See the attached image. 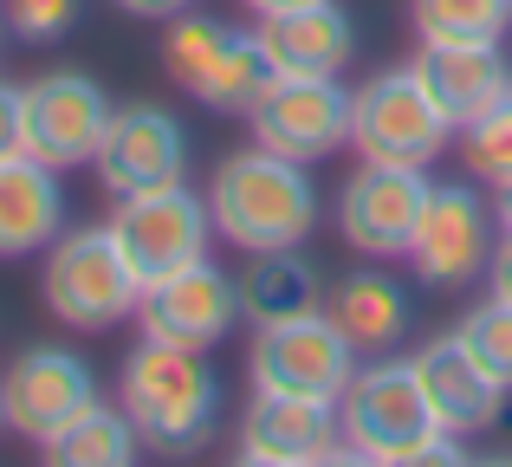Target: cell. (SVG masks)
I'll use <instances>...</instances> for the list:
<instances>
[{
    "instance_id": "cell-14",
    "label": "cell",
    "mask_w": 512,
    "mask_h": 467,
    "mask_svg": "<svg viewBox=\"0 0 512 467\" xmlns=\"http://www.w3.org/2000/svg\"><path fill=\"white\" fill-rule=\"evenodd\" d=\"M98 189L104 195H137V189H163V182L188 176V130L169 104H117L111 130H104L98 156Z\"/></svg>"
},
{
    "instance_id": "cell-19",
    "label": "cell",
    "mask_w": 512,
    "mask_h": 467,
    "mask_svg": "<svg viewBox=\"0 0 512 467\" xmlns=\"http://www.w3.org/2000/svg\"><path fill=\"white\" fill-rule=\"evenodd\" d=\"M65 234V169L39 156H0V260L46 253Z\"/></svg>"
},
{
    "instance_id": "cell-7",
    "label": "cell",
    "mask_w": 512,
    "mask_h": 467,
    "mask_svg": "<svg viewBox=\"0 0 512 467\" xmlns=\"http://www.w3.org/2000/svg\"><path fill=\"white\" fill-rule=\"evenodd\" d=\"M350 370H357V344L318 312L279 318V325H253L247 351V383L273 396H312V403H338Z\"/></svg>"
},
{
    "instance_id": "cell-8",
    "label": "cell",
    "mask_w": 512,
    "mask_h": 467,
    "mask_svg": "<svg viewBox=\"0 0 512 467\" xmlns=\"http://www.w3.org/2000/svg\"><path fill=\"white\" fill-rule=\"evenodd\" d=\"M26 98V156H39L46 169H91L104 130H111V91L91 72H39L20 85Z\"/></svg>"
},
{
    "instance_id": "cell-27",
    "label": "cell",
    "mask_w": 512,
    "mask_h": 467,
    "mask_svg": "<svg viewBox=\"0 0 512 467\" xmlns=\"http://www.w3.org/2000/svg\"><path fill=\"white\" fill-rule=\"evenodd\" d=\"M454 338H461L467 351L487 364V377H493V383H506V390H512V305H506V299L474 305V312L454 325Z\"/></svg>"
},
{
    "instance_id": "cell-20",
    "label": "cell",
    "mask_w": 512,
    "mask_h": 467,
    "mask_svg": "<svg viewBox=\"0 0 512 467\" xmlns=\"http://www.w3.org/2000/svg\"><path fill=\"white\" fill-rule=\"evenodd\" d=\"M325 318L357 344V357H383L409 331V286L383 266H357L325 286Z\"/></svg>"
},
{
    "instance_id": "cell-9",
    "label": "cell",
    "mask_w": 512,
    "mask_h": 467,
    "mask_svg": "<svg viewBox=\"0 0 512 467\" xmlns=\"http://www.w3.org/2000/svg\"><path fill=\"white\" fill-rule=\"evenodd\" d=\"M91 403H98V370L65 344H26L0 370V416H7L13 435H26L39 448L59 429H72Z\"/></svg>"
},
{
    "instance_id": "cell-33",
    "label": "cell",
    "mask_w": 512,
    "mask_h": 467,
    "mask_svg": "<svg viewBox=\"0 0 512 467\" xmlns=\"http://www.w3.org/2000/svg\"><path fill=\"white\" fill-rule=\"evenodd\" d=\"M493 221H500V234H512V182L500 189V208H493Z\"/></svg>"
},
{
    "instance_id": "cell-26",
    "label": "cell",
    "mask_w": 512,
    "mask_h": 467,
    "mask_svg": "<svg viewBox=\"0 0 512 467\" xmlns=\"http://www.w3.org/2000/svg\"><path fill=\"white\" fill-rule=\"evenodd\" d=\"M461 137V169L474 182H487V189H506L512 182V91L493 111H480L474 124H461L454 130Z\"/></svg>"
},
{
    "instance_id": "cell-17",
    "label": "cell",
    "mask_w": 512,
    "mask_h": 467,
    "mask_svg": "<svg viewBox=\"0 0 512 467\" xmlns=\"http://www.w3.org/2000/svg\"><path fill=\"white\" fill-rule=\"evenodd\" d=\"M415 78L428 85V98L448 111V124H474L480 111L506 98L512 85V59L500 39H448V46H422L415 52Z\"/></svg>"
},
{
    "instance_id": "cell-16",
    "label": "cell",
    "mask_w": 512,
    "mask_h": 467,
    "mask_svg": "<svg viewBox=\"0 0 512 467\" xmlns=\"http://www.w3.org/2000/svg\"><path fill=\"white\" fill-rule=\"evenodd\" d=\"M409 364H415L428 409H435V422H441L448 435H487L493 422H500V409H506V396H512V390L487 377V364H480V357L467 351L454 331L428 338L422 351L409 357Z\"/></svg>"
},
{
    "instance_id": "cell-6",
    "label": "cell",
    "mask_w": 512,
    "mask_h": 467,
    "mask_svg": "<svg viewBox=\"0 0 512 467\" xmlns=\"http://www.w3.org/2000/svg\"><path fill=\"white\" fill-rule=\"evenodd\" d=\"M104 228H111V240L124 247L130 273H137L143 286H156V279L208 260L214 208H208V195H195L188 182H163V189L117 195V208H111Z\"/></svg>"
},
{
    "instance_id": "cell-24",
    "label": "cell",
    "mask_w": 512,
    "mask_h": 467,
    "mask_svg": "<svg viewBox=\"0 0 512 467\" xmlns=\"http://www.w3.org/2000/svg\"><path fill=\"white\" fill-rule=\"evenodd\" d=\"M415 39L422 46H448V39H506L512 0H409Z\"/></svg>"
},
{
    "instance_id": "cell-31",
    "label": "cell",
    "mask_w": 512,
    "mask_h": 467,
    "mask_svg": "<svg viewBox=\"0 0 512 467\" xmlns=\"http://www.w3.org/2000/svg\"><path fill=\"white\" fill-rule=\"evenodd\" d=\"M111 7H124L130 20H175V13H188L195 0H111Z\"/></svg>"
},
{
    "instance_id": "cell-13",
    "label": "cell",
    "mask_w": 512,
    "mask_h": 467,
    "mask_svg": "<svg viewBox=\"0 0 512 467\" xmlns=\"http://www.w3.org/2000/svg\"><path fill=\"white\" fill-rule=\"evenodd\" d=\"M493 260V208L474 182H435L422 208V228L409 240V266L422 286H467Z\"/></svg>"
},
{
    "instance_id": "cell-11",
    "label": "cell",
    "mask_w": 512,
    "mask_h": 467,
    "mask_svg": "<svg viewBox=\"0 0 512 467\" xmlns=\"http://www.w3.org/2000/svg\"><path fill=\"white\" fill-rule=\"evenodd\" d=\"M428 169H396V163H357L338 189V234L344 247L370 260H409V240L428 208Z\"/></svg>"
},
{
    "instance_id": "cell-2",
    "label": "cell",
    "mask_w": 512,
    "mask_h": 467,
    "mask_svg": "<svg viewBox=\"0 0 512 467\" xmlns=\"http://www.w3.org/2000/svg\"><path fill=\"white\" fill-rule=\"evenodd\" d=\"M117 403H124L130 429L150 455H201L221 422V377H214L208 351H182V344L143 338L117 370Z\"/></svg>"
},
{
    "instance_id": "cell-15",
    "label": "cell",
    "mask_w": 512,
    "mask_h": 467,
    "mask_svg": "<svg viewBox=\"0 0 512 467\" xmlns=\"http://www.w3.org/2000/svg\"><path fill=\"white\" fill-rule=\"evenodd\" d=\"M240 461L253 467H318V461H350L338 435V403H312V396H273L253 390L247 416H240Z\"/></svg>"
},
{
    "instance_id": "cell-21",
    "label": "cell",
    "mask_w": 512,
    "mask_h": 467,
    "mask_svg": "<svg viewBox=\"0 0 512 467\" xmlns=\"http://www.w3.org/2000/svg\"><path fill=\"white\" fill-rule=\"evenodd\" d=\"M247 273L240 279V318L253 325H279V318H299L325 305V273L305 260L299 247H273V253H247Z\"/></svg>"
},
{
    "instance_id": "cell-3",
    "label": "cell",
    "mask_w": 512,
    "mask_h": 467,
    "mask_svg": "<svg viewBox=\"0 0 512 467\" xmlns=\"http://www.w3.org/2000/svg\"><path fill=\"white\" fill-rule=\"evenodd\" d=\"M214 234L240 253H273V247H305L318 228V182L305 163L279 150H234L214 169Z\"/></svg>"
},
{
    "instance_id": "cell-36",
    "label": "cell",
    "mask_w": 512,
    "mask_h": 467,
    "mask_svg": "<svg viewBox=\"0 0 512 467\" xmlns=\"http://www.w3.org/2000/svg\"><path fill=\"white\" fill-rule=\"evenodd\" d=\"M506 91H512V85H506Z\"/></svg>"
},
{
    "instance_id": "cell-5",
    "label": "cell",
    "mask_w": 512,
    "mask_h": 467,
    "mask_svg": "<svg viewBox=\"0 0 512 467\" xmlns=\"http://www.w3.org/2000/svg\"><path fill=\"white\" fill-rule=\"evenodd\" d=\"M454 143V124L428 85L415 78V65L376 72L370 85L350 91V150L357 163H396V169H428Z\"/></svg>"
},
{
    "instance_id": "cell-18",
    "label": "cell",
    "mask_w": 512,
    "mask_h": 467,
    "mask_svg": "<svg viewBox=\"0 0 512 467\" xmlns=\"http://www.w3.org/2000/svg\"><path fill=\"white\" fill-rule=\"evenodd\" d=\"M260 46L273 52L279 72L292 78H338L357 59V26L338 0H312V7H286V13H260Z\"/></svg>"
},
{
    "instance_id": "cell-30",
    "label": "cell",
    "mask_w": 512,
    "mask_h": 467,
    "mask_svg": "<svg viewBox=\"0 0 512 467\" xmlns=\"http://www.w3.org/2000/svg\"><path fill=\"white\" fill-rule=\"evenodd\" d=\"M487 286H493V299H506V305H512V234H500V240H493Z\"/></svg>"
},
{
    "instance_id": "cell-34",
    "label": "cell",
    "mask_w": 512,
    "mask_h": 467,
    "mask_svg": "<svg viewBox=\"0 0 512 467\" xmlns=\"http://www.w3.org/2000/svg\"><path fill=\"white\" fill-rule=\"evenodd\" d=\"M0 46H7V20H0Z\"/></svg>"
},
{
    "instance_id": "cell-4",
    "label": "cell",
    "mask_w": 512,
    "mask_h": 467,
    "mask_svg": "<svg viewBox=\"0 0 512 467\" xmlns=\"http://www.w3.org/2000/svg\"><path fill=\"white\" fill-rule=\"evenodd\" d=\"M39 299L72 331H111V325H124V318H137L143 279L130 273V260L111 240V228H72L46 247Z\"/></svg>"
},
{
    "instance_id": "cell-10",
    "label": "cell",
    "mask_w": 512,
    "mask_h": 467,
    "mask_svg": "<svg viewBox=\"0 0 512 467\" xmlns=\"http://www.w3.org/2000/svg\"><path fill=\"white\" fill-rule=\"evenodd\" d=\"M247 130L260 150H279L292 163H325L350 143V85L344 78H292L279 72L266 98L247 111Z\"/></svg>"
},
{
    "instance_id": "cell-35",
    "label": "cell",
    "mask_w": 512,
    "mask_h": 467,
    "mask_svg": "<svg viewBox=\"0 0 512 467\" xmlns=\"http://www.w3.org/2000/svg\"><path fill=\"white\" fill-rule=\"evenodd\" d=\"M0 429H7V416H0Z\"/></svg>"
},
{
    "instance_id": "cell-28",
    "label": "cell",
    "mask_w": 512,
    "mask_h": 467,
    "mask_svg": "<svg viewBox=\"0 0 512 467\" xmlns=\"http://www.w3.org/2000/svg\"><path fill=\"white\" fill-rule=\"evenodd\" d=\"M78 13H85V0H0V20L20 46H59L78 26Z\"/></svg>"
},
{
    "instance_id": "cell-1",
    "label": "cell",
    "mask_w": 512,
    "mask_h": 467,
    "mask_svg": "<svg viewBox=\"0 0 512 467\" xmlns=\"http://www.w3.org/2000/svg\"><path fill=\"white\" fill-rule=\"evenodd\" d=\"M338 435L350 461H376V467H461L467 461L461 435H448L435 422V409H428L415 364L389 351L350 370L338 396Z\"/></svg>"
},
{
    "instance_id": "cell-12",
    "label": "cell",
    "mask_w": 512,
    "mask_h": 467,
    "mask_svg": "<svg viewBox=\"0 0 512 467\" xmlns=\"http://www.w3.org/2000/svg\"><path fill=\"white\" fill-rule=\"evenodd\" d=\"M137 325L156 344H182V351H214L227 331L240 325V279L221 273L214 260H195L182 273L143 286Z\"/></svg>"
},
{
    "instance_id": "cell-23",
    "label": "cell",
    "mask_w": 512,
    "mask_h": 467,
    "mask_svg": "<svg viewBox=\"0 0 512 467\" xmlns=\"http://www.w3.org/2000/svg\"><path fill=\"white\" fill-rule=\"evenodd\" d=\"M46 455L65 461V467H130V461L143 455V442H137V429H130L124 403H104V396H98L72 429L52 435Z\"/></svg>"
},
{
    "instance_id": "cell-32",
    "label": "cell",
    "mask_w": 512,
    "mask_h": 467,
    "mask_svg": "<svg viewBox=\"0 0 512 467\" xmlns=\"http://www.w3.org/2000/svg\"><path fill=\"white\" fill-rule=\"evenodd\" d=\"M240 7L260 20V13H286V7H312V0H240Z\"/></svg>"
},
{
    "instance_id": "cell-22",
    "label": "cell",
    "mask_w": 512,
    "mask_h": 467,
    "mask_svg": "<svg viewBox=\"0 0 512 467\" xmlns=\"http://www.w3.org/2000/svg\"><path fill=\"white\" fill-rule=\"evenodd\" d=\"M273 78H279V65H273V52L260 46V33H234L221 46V59L208 65V78H201L188 98L208 104V111H221V117H247L253 104L266 98Z\"/></svg>"
},
{
    "instance_id": "cell-25",
    "label": "cell",
    "mask_w": 512,
    "mask_h": 467,
    "mask_svg": "<svg viewBox=\"0 0 512 467\" xmlns=\"http://www.w3.org/2000/svg\"><path fill=\"white\" fill-rule=\"evenodd\" d=\"M234 39V26L227 20H214V13H175L169 20V33H163V72L175 78L182 91H195L201 78H208V65L221 59V46Z\"/></svg>"
},
{
    "instance_id": "cell-29",
    "label": "cell",
    "mask_w": 512,
    "mask_h": 467,
    "mask_svg": "<svg viewBox=\"0 0 512 467\" xmlns=\"http://www.w3.org/2000/svg\"><path fill=\"white\" fill-rule=\"evenodd\" d=\"M26 150V98L13 78H0V156H20Z\"/></svg>"
}]
</instances>
